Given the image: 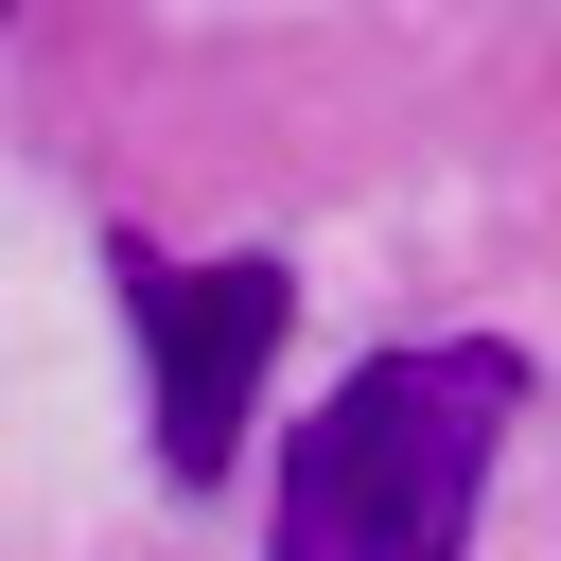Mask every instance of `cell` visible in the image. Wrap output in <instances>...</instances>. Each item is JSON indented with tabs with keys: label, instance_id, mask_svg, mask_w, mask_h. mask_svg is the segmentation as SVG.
<instances>
[{
	"label": "cell",
	"instance_id": "cell-1",
	"mask_svg": "<svg viewBox=\"0 0 561 561\" xmlns=\"http://www.w3.org/2000/svg\"><path fill=\"white\" fill-rule=\"evenodd\" d=\"M526 421V351H368L280 456V561H473V491Z\"/></svg>",
	"mask_w": 561,
	"mask_h": 561
},
{
	"label": "cell",
	"instance_id": "cell-2",
	"mask_svg": "<svg viewBox=\"0 0 561 561\" xmlns=\"http://www.w3.org/2000/svg\"><path fill=\"white\" fill-rule=\"evenodd\" d=\"M123 316H140V368H158V473L210 491L228 438H245V403H263V351H280L298 280H280L263 245H245V263H158V245H123Z\"/></svg>",
	"mask_w": 561,
	"mask_h": 561
}]
</instances>
